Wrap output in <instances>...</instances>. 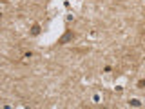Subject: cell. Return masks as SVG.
I'll use <instances>...</instances> for the list:
<instances>
[{
    "label": "cell",
    "mask_w": 145,
    "mask_h": 109,
    "mask_svg": "<svg viewBox=\"0 0 145 109\" xmlns=\"http://www.w3.org/2000/svg\"><path fill=\"white\" fill-rule=\"evenodd\" d=\"M73 38H74V33H73V31H65V33H64V37L58 38V44H60V46H64V44L71 42Z\"/></svg>",
    "instance_id": "6da1fadb"
},
{
    "label": "cell",
    "mask_w": 145,
    "mask_h": 109,
    "mask_svg": "<svg viewBox=\"0 0 145 109\" xmlns=\"http://www.w3.org/2000/svg\"><path fill=\"white\" fill-rule=\"evenodd\" d=\"M31 33H33V35H38V33H40V26H38V24H33Z\"/></svg>",
    "instance_id": "7a4b0ae2"
},
{
    "label": "cell",
    "mask_w": 145,
    "mask_h": 109,
    "mask_svg": "<svg viewBox=\"0 0 145 109\" xmlns=\"http://www.w3.org/2000/svg\"><path fill=\"white\" fill-rule=\"evenodd\" d=\"M129 104H131V105H134V107H140V105H141V102L138 100V98H132V100H131Z\"/></svg>",
    "instance_id": "3957f363"
},
{
    "label": "cell",
    "mask_w": 145,
    "mask_h": 109,
    "mask_svg": "<svg viewBox=\"0 0 145 109\" xmlns=\"http://www.w3.org/2000/svg\"><path fill=\"white\" fill-rule=\"evenodd\" d=\"M138 87H145V80H140L138 82Z\"/></svg>",
    "instance_id": "277c9868"
}]
</instances>
